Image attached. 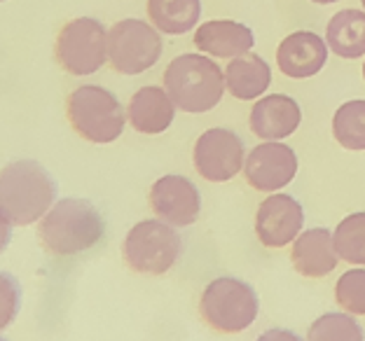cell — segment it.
Listing matches in <instances>:
<instances>
[{
    "mask_svg": "<svg viewBox=\"0 0 365 341\" xmlns=\"http://www.w3.org/2000/svg\"><path fill=\"white\" fill-rule=\"evenodd\" d=\"M339 260L351 267H365V211L346 215L333 234Z\"/></svg>",
    "mask_w": 365,
    "mask_h": 341,
    "instance_id": "obj_22",
    "label": "cell"
},
{
    "mask_svg": "<svg viewBox=\"0 0 365 341\" xmlns=\"http://www.w3.org/2000/svg\"><path fill=\"white\" fill-rule=\"evenodd\" d=\"M260 302L255 290L246 280L220 276L204 288L199 299V315L204 325L218 335H239L258 318Z\"/></svg>",
    "mask_w": 365,
    "mask_h": 341,
    "instance_id": "obj_5",
    "label": "cell"
},
{
    "mask_svg": "<svg viewBox=\"0 0 365 341\" xmlns=\"http://www.w3.org/2000/svg\"><path fill=\"white\" fill-rule=\"evenodd\" d=\"M326 43L339 59L365 56V10H339L326 26Z\"/></svg>",
    "mask_w": 365,
    "mask_h": 341,
    "instance_id": "obj_19",
    "label": "cell"
},
{
    "mask_svg": "<svg viewBox=\"0 0 365 341\" xmlns=\"http://www.w3.org/2000/svg\"><path fill=\"white\" fill-rule=\"evenodd\" d=\"M333 136L349 152L365 149V98L342 103L333 117Z\"/></svg>",
    "mask_w": 365,
    "mask_h": 341,
    "instance_id": "obj_21",
    "label": "cell"
},
{
    "mask_svg": "<svg viewBox=\"0 0 365 341\" xmlns=\"http://www.w3.org/2000/svg\"><path fill=\"white\" fill-rule=\"evenodd\" d=\"M328 43L314 31H295L279 43V70L290 80H307L319 75L328 61Z\"/></svg>",
    "mask_w": 365,
    "mask_h": 341,
    "instance_id": "obj_13",
    "label": "cell"
},
{
    "mask_svg": "<svg viewBox=\"0 0 365 341\" xmlns=\"http://www.w3.org/2000/svg\"><path fill=\"white\" fill-rule=\"evenodd\" d=\"M176 117V103L171 101L164 87H140L131 96L127 107V120L134 127V131L143 136L164 134Z\"/></svg>",
    "mask_w": 365,
    "mask_h": 341,
    "instance_id": "obj_17",
    "label": "cell"
},
{
    "mask_svg": "<svg viewBox=\"0 0 365 341\" xmlns=\"http://www.w3.org/2000/svg\"><path fill=\"white\" fill-rule=\"evenodd\" d=\"M162 36L143 19H120L108 31V63L120 75L150 70L162 56Z\"/></svg>",
    "mask_w": 365,
    "mask_h": 341,
    "instance_id": "obj_8",
    "label": "cell"
},
{
    "mask_svg": "<svg viewBox=\"0 0 365 341\" xmlns=\"http://www.w3.org/2000/svg\"><path fill=\"white\" fill-rule=\"evenodd\" d=\"M272 85V68L262 56L248 52L230 59L225 68V89L237 101H255Z\"/></svg>",
    "mask_w": 365,
    "mask_h": 341,
    "instance_id": "obj_18",
    "label": "cell"
},
{
    "mask_svg": "<svg viewBox=\"0 0 365 341\" xmlns=\"http://www.w3.org/2000/svg\"><path fill=\"white\" fill-rule=\"evenodd\" d=\"M195 47L206 56H215V59H237L253 49L255 36L253 31L242 21L235 19H211L197 26Z\"/></svg>",
    "mask_w": 365,
    "mask_h": 341,
    "instance_id": "obj_15",
    "label": "cell"
},
{
    "mask_svg": "<svg viewBox=\"0 0 365 341\" xmlns=\"http://www.w3.org/2000/svg\"><path fill=\"white\" fill-rule=\"evenodd\" d=\"M54 199V180L38 162L16 159L0 169V213L16 227L43 220Z\"/></svg>",
    "mask_w": 365,
    "mask_h": 341,
    "instance_id": "obj_2",
    "label": "cell"
},
{
    "mask_svg": "<svg viewBox=\"0 0 365 341\" xmlns=\"http://www.w3.org/2000/svg\"><path fill=\"white\" fill-rule=\"evenodd\" d=\"M21 304L19 283L7 273H0V332L10 327V322L16 318Z\"/></svg>",
    "mask_w": 365,
    "mask_h": 341,
    "instance_id": "obj_25",
    "label": "cell"
},
{
    "mask_svg": "<svg viewBox=\"0 0 365 341\" xmlns=\"http://www.w3.org/2000/svg\"><path fill=\"white\" fill-rule=\"evenodd\" d=\"M307 341H365V332L351 313H323L309 325Z\"/></svg>",
    "mask_w": 365,
    "mask_h": 341,
    "instance_id": "obj_23",
    "label": "cell"
},
{
    "mask_svg": "<svg viewBox=\"0 0 365 341\" xmlns=\"http://www.w3.org/2000/svg\"><path fill=\"white\" fill-rule=\"evenodd\" d=\"M66 117L82 140L108 145L122 136L127 110L113 91L98 85H82L66 98Z\"/></svg>",
    "mask_w": 365,
    "mask_h": 341,
    "instance_id": "obj_4",
    "label": "cell"
},
{
    "mask_svg": "<svg viewBox=\"0 0 365 341\" xmlns=\"http://www.w3.org/2000/svg\"><path fill=\"white\" fill-rule=\"evenodd\" d=\"M10 236H12V222L0 213V253H3L7 243H10Z\"/></svg>",
    "mask_w": 365,
    "mask_h": 341,
    "instance_id": "obj_27",
    "label": "cell"
},
{
    "mask_svg": "<svg viewBox=\"0 0 365 341\" xmlns=\"http://www.w3.org/2000/svg\"><path fill=\"white\" fill-rule=\"evenodd\" d=\"M302 122V110L295 98L286 94H269L260 96L251 107V124L253 136L260 140H284L293 136Z\"/></svg>",
    "mask_w": 365,
    "mask_h": 341,
    "instance_id": "obj_14",
    "label": "cell"
},
{
    "mask_svg": "<svg viewBox=\"0 0 365 341\" xmlns=\"http://www.w3.org/2000/svg\"><path fill=\"white\" fill-rule=\"evenodd\" d=\"M290 262L293 269L304 278H323L333 273L339 264L333 234L326 227L307 229L290 243Z\"/></svg>",
    "mask_w": 365,
    "mask_h": 341,
    "instance_id": "obj_16",
    "label": "cell"
},
{
    "mask_svg": "<svg viewBox=\"0 0 365 341\" xmlns=\"http://www.w3.org/2000/svg\"><path fill=\"white\" fill-rule=\"evenodd\" d=\"M148 19L160 33L182 36L197 28L202 19V0H148Z\"/></svg>",
    "mask_w": 365,
    "mask_h": 341,
    "instance_id": "obj_20",
    "label": "cell"
},
{
    "mask_svg": "<svg viewBox=\"0 0 365 341\" xmlns=\"http://www.w3.org/2000/svg\"><path fill=\"white\" fill-rule=\"evenodd\" d=\"M255 341H302L300 337L295 335V332H290V330H279V327H274V330H267V332H262V335L255 339Z\"/></svg>",
    "mask_w": 365,
    "mask_h": 341,
    "instance_id": "obj_26",
    "label": "cell"
},
{
    "mask_svg": "<svg viewBox=\"0 0 365 341\" xmlns=\"http://www.w3.org/2000/svg\"><path fill=\"white\" fill-rule=\"evenodd\" d=\"M314 5H333V3H337V0H312Z\"/></svg>",
    "mask_w": 365,
    "mask_h": 341,
    "instance_id": "obj_28",
    "label": "cell"
},
{
    "mask_svg": "<svg viewBox=\"0 0 365 341\" xmlns=\"http://www.w3.org/2000/svg\"><path fill=\"white\" fill-rule=\"evenodd\" d=\"M106 231V222L87 199H61L38 224L40 246L49 255L71 257L94 248Z\"/></svg>",
    "mask_w": 365,
    "mask_h": 341,
    "instance_id": "obj_1",
    "label": "cell"
},
{
    "mask_svg": "<svg viewBox=\"0 0 365 341\" xmlns=\"http://www.w3.org/2000/svg\"><path fill=\"white\" fill-rule=\"evenodd\" d=\"M297 176L295 149L281 140H264L246 157L244 178L255 192H279Z\"/></svg>",
    "mask_w": 365,
    "mask_h": 341,
    "instance_id": "obj_10",
    "label": "cell"
},
{
    "mask_svg": "<svg viewBox=\"0 0 365 341\" xmlns=\"http://www.w3.org/2000/svg\"><path fill=\"white\" fill-rule=\"evenodd\" d=\"M182 241L176 227L164 220H140L122 243L124 264L145 276H162L180 257Z\"/></svg>",
    "mask_w": 365,
    "mask_h": 341,
    "instance_id": "obj_6",
    "label": "cell"
},
{
    "mask_svg": "<svg viewBox=\"0 0 365 341\" xmlns=\"http://www.w3.org/2000/svg\"><path fill=\"white\" fill-rule=\"evenodd\" d=\"M195 171L209 182H227L244 171L246 147L235 131L213 127L197 138L192 149Z\"/></svg>",
    "mask_w": 365,
    "mask_h": 341,
    "instance_id": "obj_9",
    "label": "cell"
},
{
    "mask_svg": "<svg viewBox=\"0 0 365 341\" xmlns=\"http://www.w3.org/2000/svg\"><path fill=\"white\" fill-rule=\"evenodd\" d=\"M361 5H363V10H365V0H361Z\"/></svg>",
    "mask_w": 365,
    "mask_h": 341,
    "instance_id": "obj_30",
    "label": "cell"
},
{
    "mask_svg": "<svg viewBox=\"0 0 365 341\" xmlns=\"http://www.w3.org/2000/svg\"><path fill=\"white\" fill-rule=\"evenodd\" d=\"M335 299L346 313L365 315V269H349L335 283Z\"/></svg>",
    "mask_w": 365,
    "mask_h": 341,
    "instance_id": "obj_24",
    "label": "cell"
},
{
    "mask_svg": "<svg viewBox=\"0 0 365 341\" xmlns=\"http://www.w3.org/2000/svg\"><path fill=\"white\" fill-rule=\"evenodd\" d=\"M164 89L178 110L202 115L213 110L225 94V73L206 54H180L164 70Z\"/></svg>",
    "mask_w": 365,
    "mask_h": 341,
    "instance_id": "obj_3",
    "label": "cell"
},
{
    "mask_svg": "<svg viewBox=\"0 0 365 341\" xmlns=\"http://www.w3.org/2000/svg\"><path fill=\"white\" fill-rule=\"evenodd\" d=\"M148 201L157 218L171 227H190L202 211V194L185 176H162L155 180Z\"/></svg>",
    "mask_w": 365,
    "mask_h": 341,
    "instance_id": "obj_12",
    "label": "cell"
},
{
    "mask_svg": "<svg viewBox=\"0 0 365 341\" xmlns=\"http://www.w3.org/2000/svg\"><path fill=\"white\" fill-rule=\"evenodd\" d=\"M54 59L73 78H85L108 61V31L98 19L78 16L63 23L54 43Z\"/></svg>",
    "mask_w": 365,
    "mask_h": 341,
    "instance_id": "obj_7",
    "label": "cell"
},
{
    "mask_svg": "<svg viewBox=\"0 0 365 341\" xmlns=\"http://www.w3.org/2000/svg\"><path fill=\"white\" fill-rule=\"evenodd\" d=\"M0 3H5V0H0Z\"/></svg>",
    "mask_w": 365,
    "mask_h": 341,
    "instance_id": "obj_31",
    "label": "cell"
},
{
    "mask_svg": "<svg viewBox=\"0 0 365 341\" xmlns=\"http://www.w3.org/2000/svg\"><path fill=\"white\" fill-rule=\"evenodd\" d=\"M302 224V204L290 194L274 192L264 199L255 213V236L264 248L279 251L300 236Z\"/></svg>",
    "mask_w": 365,
    "mask_h": 341,
    "instance_id": "obj_11",
    "label": "cell"
},
{
    "mask_svg": "<svg viewBox=\"0 0 365 341\" xmlns=\"http://www.w3.org/2000/svg\"><path fill=\"white\" fill-rule=\"evenodd\" d=\"M0 341H5V339H0Z\"/></svg>",
    "mask_w": 365,
    "mask_h": 341,
    "instance_id": "obj_32",
    "label": "cell"
},
{
    "mask_svg": "<svg viewBox=\"0 0 365 341\" xmlns=\"http://www.w3.org/2000/svg\"><path fill=\"white\" fill-rule=\"evenodd\" d=\"M363 80H365V61H363Z\"/></svg>",
    "mask_w": 365,
    "mask_h": 341,
    "instance_id": "obj_29",
    "label": "cell"
}]
</instances>
